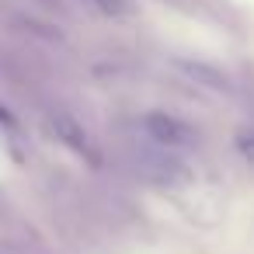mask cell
<instances>
[{"label": "cell", "mask_w": 254, "mask_h": 254, "mask_svg": "<svg viewBox=\"0 0 254 254\" xmlns=\"http://www.w3.org/2000/svg\"><path fill=\"white\" fill-rule=\"evenodd\" d=\"M143 126H146V132H150L157 143H164V146H188L191 136H195V132H191L185 122H178L174 115H146Z\"/></svg>", "instance_id": "1"}, {"label": "cell", "mask_w": 254, "mask_h": 254, "mask_svg": "<svg viewBox=\"0 0 254 254\" xmlns=\"http://www.w3.org/2000/svg\"><path fill=\"white\" fill-rule=\"evenodd\" d=\"M56 132H63V139H66L77 153H87V160H94V164H98V150L87 143V132H80L70 119H60V122H56Z\"/></svg>", "instance_id": "2"}, {"label": "cell", "mask_w": 254, "mask_h": 254, "mask_svg": "<svg viewBox=\"0 0 254 254\" xmlns=\"http://www.w3.org/2000/svg\"><path fill=\"white\" fill-rule=\"evenodd\" d=\"M87 4H91L98 14L115 18V21H122V18H132V14H136V4H132V0H87Z\"/></svg>", "instance_id": "3"}, {"label": "cell", "mask_w": 254, "mask_h": 254, "mask_svg": "<svg viewBox=\"0 0 254 254\" xmlns=\"http://www.w3.org/2000/svg\"><path fill=\"white\" fill-rule=\"evenodd\" d=\"M0 119H4V112H0Z\"/></svg>", "instance_id": "4"}]
</instances>
